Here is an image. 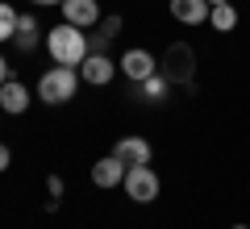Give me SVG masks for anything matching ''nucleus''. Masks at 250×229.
<instances>
[{
    "instance_id": "1",
    "label": "nucleus",
    "mask_w": 250,
    "mask_h": 229,
    "mask_svg": "<svg viewBox=\"0 0 250 229\" xmlns=\"http://www.w3.org/2000/svg\"><path fill=\"white\" fill-rule=\"evenodd\" d=\"M46 50H50V59L59 62V67H80L83 59H88V34H83L80 25H54L50 34H46Z\"/></svg>"
},
{
    "instance_id": "2",
    "label": "nucleus",
    "mask_w": 250,
    "mask_h": 229,
    "mask_svg": "<svg viewBox=\"0 0 250 229\" xmlns=\"http://www.w3.org/2000/svg\"><path fill=\"white\" fill-rule=\"evenodd\" d=\"M75 88H80V67H50L38 80L42 104H67V100H75Z\"/></svg>"
},
{
    "instance_id": "3",
    "label": "nucleus",
    "mask_w": 250,
    "mask_h": 229,
    "mask_svg": "<svg viewBox=\"0 0 250 229\" xmlns=\"http://www.w3.org/2000/svg\"><path fill=\"white\" fill-rule=\"evenodd\" d=\"M159 71L175 83V88H192V71H196V54H192V46H188V42H175L167 54H163Z\"/></svg>"
},
{
    "instance_id": "4",
    "label": "nucleus",
    "mask_w": 250,
    "mask_h": 229,
    "mask_svg": "<svg viewBox=\"0 0 250 229\" xmlns=\"http://www.w3.org/2000/svg\"><path fill=\"white\" fill-rule=\"evenodd\" d=\"M125 196H129V200H134V204H154V200H159V175H154V167H150V163H146V167H129V171H125Z\"/></svg>"
},
{
    "instance_id": "5",
    "label": "nucleus",
    "mask_w": 250,
    "mask_h": 229,
    "mask_svg": "<svg viewBox=\"0 0 250 229\" xmlns=\"http://www.w3.org/2000/svg\"><path fill=\"white\" fill-rule=\"evenodd\" d=\"M117 67L125 71V80L142 83V80H150L154 71H159V59H154L150 50H142V46H134V50H125V54H121V62H117Z\"/></svg>"
},
{
    "instance_id": "6",
    "label": "nucleus",
    "mask_w": 250,
    "mask_h": 229,
    "mask_svg": "<svg viewBox=\"0 0 250 229\" xmlns=\"http://www.w3.org/2000/svg\"><path fill=\"white\" fill-rule=\"evenodd\" d=\"M117 71H121V67H117L108 54H88V59L80 62V80L92 83V88H104V83H113Z\"/></svg>"
},
{
    "instance_id": "7",
    "label": "nucleus",
    "mask_w": 250,
    "mask_h": 229,
    "mask_svg": "<svg viewBox=\"0 0 250 229\" xmlns=\"http://www.w3.org/2000/svg\"><path fill=\"white\" fill-rule=\"evenodd\" d=\"M125 163L117 159V154H104V159H96L92 163V184L96 187H108V192H113V187H121L125 184Z\"/></svg>"
},
{
    "instance_id": "8",
    "label": "nucleus",
    "mask_w": 250,
    "mask_h": 229,
    "mask_svg": "<svg viewBox=\"0 0 250 229\" xmlns=\"http://www.w3.org/2000/svg\"><path fill=\"white\" fill-rule=\"evenodd\" d=\"M59 9H62V21L67 25H80V29L100 25V4L96 0H62Z\"/></svg>"
},
{
    "instance_id": "9",
    "label": "nucleus",
    "mask_w": 250,
    "mask_h": 229,
    "mask_svg": "<svg viewBox=\"0 0 250 229\" xmlns=\"http://www.w3.org/2000/svg\"><path fill=\"white\" fill-rule=\"evenodd\" d=\"M113 154L125 163V167H146V163L154 159V150H150V142H146V138H117Z\"/></svg>"
},
{
    "instance_id": "10",
    "label": "nucleus",
    "mask_w": 250,
    "mask_h": 229,
    "mask_svg": "<svg viewBox=\"0 0 250 229\" xmlns=\"http://www.w3.org/2000/svg\"><path fill=\"white\" fill-rule=\"evenodd\" d=\"M0 108H4V113H13V117H17V113H25V108H29V88H25V83L17 80V75L0 83Z\"/></svg>"
},
{
    "instance_id": "11",
    "label": "nucleus",
    "mask_w": 250,
    "mask_h": 229,
    "mask_svg": "<svg viewBox=\"0 0 250 229\" xmlns=\"http://www.w3.org/2000/svg\"><path fill=\"white\" fill-rule=\"evenodd\" d=\"M208 0H171V17L184 21V25H200V21H208Z\"/></svg>"
},
{
    "instance_id": "12",
    "label": "nucleus",
    "mask_w": 250,
    "mask_h": 229,
    "mask_svg": "<svg viewBox=\"0 0 250 229\" xmlns=\"http://www.w3.org/2000/svg\"><path fill=\"white\" fill-rule=\"evenodd\" d=\"M208 25H213L217 34H229V29L238 25V9H233V0H225V4H213V9H208Z\"/></svg>"
},
{
    "instance_id": "13",
    "label": "nucleus",
    "mask_w": 250,
    "mask_h": 229,
    "mask_svg": "<svg viewBox=\"0 0 250 229\" xmlns=\"http://www.w3.org/2000/svg\"><path fill=\"white\" fill-rule=\"evenodd\" d=\"M17 21H21V13L13 9L9 0H0V42H13L17 38Z\"/></svg>"
},
{
    "instance_id": "14",
    "label": "nucleus",
    "mask_w": 250,
    "mask_h": 229,
    "mask_svg": "<svg viewBox=\"0 0 250 229\" xmlns=\"http://www.w3.org/2000/svg\"><path fill=\"white\" fill-rule=\"evenodd\" d=\"M167 88H171V80L163 75V71H154L150 80H142V83H138V92H142V96L150 100V104H154V100H163V96H167Z\"/></svg>"
},
{
    "instance_id": "15",
    "label": "nucleus",
    "mask_w": 250,
    "mask_h": 229,
    "mask_svg": "<svg viewBox=\"0 0 250 229\" xmlns=\"http://www.w3.org/2000/svg\"><path fill=\"white\" fill-rule=\"evenodd\" d=\"M121 25H125V21L117 17V13H108V17H100V34H108V38H117V34H121Z\"/></svg>"
},
{
    "instance_id": "16",
    "label": "nucleus",
    "mask_w": 250,
    "mask_h": 229,
    "mask_svg": "<svg viewBox=\"0 0 250 229\" xmlns=\"http://www.w3.org/2000/svg\"><path fill=\"white\" fill-rule=\"evenodd\" d=\"M13 42H17V50H38V29H29V34H17V38H13Z\"/></svg>"
},
{
    "instance_id": "17",
    "label": "nucleus",
    "mask_w": 250,
    "mask_h": 229,
    "mask_svg": "<svg viewBox=\"0 0 250 229\" xmlns=\"http://www.w3.org/2000/svg\"><path fill=\"white\" fill-rule=\"evenodd\" d=\"M46 187H50V200H62V179H59V175L46 179Z\"/></svg>"
},
{
    "instance_id": "18",
    "label": "nucleus",
    "mask_w": 250,
    "mask_h": 229,
    "mask_svg": "<svg viewBox=\"0 0 250 229\" xmlns=\"http://www.w3.org/2000/svg\"><path fill=\"white\" fill-rule=\"evenodd\" d=\"M9 163H13V150L0 142V171H9Z\"/></svg>"
},
{
    "instance_id": "19",
    "label": "nucleus",
    "mask_w": 250,
    "mask_h": 229,
    "mask_svg": "<svg viewBox=\"0 0 250 229\" xmlns=\"http://www.w3.org/2000/svg\"><path fill=\"white\" fill-rule=\"evenodd\" d=\"M4 80H13V71H9V59L0 54V83H4Z\"/></svg>"
},
{
    "instance_id": "20",
    "label": "nucleus",
    "mask_w": 250,
    "mask_h": 229,
    "mask_svg": "<svg viewBox=\"0 0 250 229\" xmlns=\"http://www.w3.org/2000/svg\"><path fill=\"white\" fill-rule=\"evenodd\" d=\"M34 9H50V4H62V0H29Z\"/></svg>"
},
{
    "instance_id": "21",
    "label": "nucleus",
    "mask_w": 250,
    "mask_h": 229,
    "mask_svg": "<svg viewBox=\"0 0 250 229\" xmlns=\"http://www.w3.org/2000/svg\"><path fill=\"white\" fill-rule=\"evenodd\" d=\"M208 4H225V0H208Z\"/></svg>"
},
{
    "instance_id": "22",
    "label": "nucleus",
    "mask_w": 250,
    "mask_h": 229,
    "mask_svg": "<svg viewBox=\"0 0 250 229\" xmlns=\"http://www.w3.org/2000/svg\"><path fill=\"white\" fill-rule=\"evenodd\" d=\"M233 229H250V225H233Z\"/></svg>"
}]
</instances>
